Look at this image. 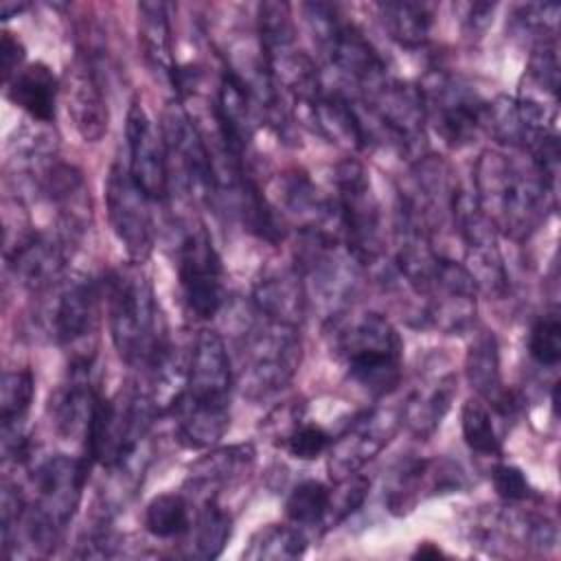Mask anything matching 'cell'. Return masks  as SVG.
Segmentation results:
<instances>
[{
    "label": "cell",
    "instance_id": "1",
    "mask_svg": "<svg viewBox=\"0 0 561 561\" xmlns=\"http://www.w3.org/2000/svg\"><path fill=\"white\" fill-rule=\"evenodd\" d=\"M103 294L118 357L134 368L151 370L169 353L171 342L149 276L140 263L112 270L103 280Z\"/></svg>",
    "mask_w": 561,
    "mask_h": 561
},
{
    "label": "cell",
    "instance_id": "2",
    "mask_svg": "<svg viewBox=\"0 0 561 561\" xmlns=\"http://www.w3.org/2000/svg\"><path fill=\"white\" fill-rule=\"evenodd\" d=\"M473 197L495 232L526 239L543 219L554 191L528 167L497 151H484L473 169Z\"/></svg>",
    "mask_w": 561,
    "mask_h": 561
},
{
    "label": "cell",
    "instance_id": "3",
    "mask_svg": "<svg viewBox=\"0 0 561 561\" xmlns=\"http://www.w3.org/2000/svg\"><path fill=\"white\" fill-rule=\"evenodd\" d=\"M346 373L370 397H386L401 383L403 340L394 324L375 311L359 316L337 335Z\"/></svg>",
    "mask_w": 561,
    "mask_h": 561
},
{
    "label": "cell",
    "instance_id": "4",
    "mask_svg": "<svg viewBox=\"0 0 561 561\" xmlns=\"http://www.w3.org/2000/svg\"><path fill=\"white\" fill-rule=\"evenodd\" d=\"M302 357L298 327L259 316L245 333L241 348V388L250 399H261L283 390L296 375Z\"/></svg>",
    "mask_w": 561,
    "mask_h": 561
},
{
    "label": "cell",
    "instance_id": "5",
    "mask_svg": "<svg viewBox=\"0 0 561 561\" xmlns=\"http://www.w3.org/2000/svg\"><path fill=\"white\" fill-rule=\"evenodd\" d=\"M313 39L344 77L355 81L364 92L386 81V61L368 42V37L340 11L324 2L302 4Z\"/></svg>",
    "mask_w": 561,
    "mask_h": 561
},
{
    "label": "cell",
    "instance_id": "6",
    "mask_svg": "<svg viewBox=\"0 0 561 561\" xmlns=\"http://www.w3.org/2000/svg\"><path fill=\"white\" fill-rule=\"evenodd\" d=\"M335 208L346 250L359 265L375 263L383 254L381 213L364 164L346 158L335 167Z\"/></svg>",
    "mask_w": 561,
    "mask_h": 561
},
{
    "label": "cell",
    "instance_id": "7",
    "mask_svg": "<svg viewBox=\"0 0 561 561\" xmlns=\"http://www.w3.org/2000/svg\"><path fill=\"white\" fill-rule=\"evenodd\" d=\"M419 90L425 105V121L445 145L454 149L465 147L480 129H484L486 101L454 75L434 70L425 77Z\"/></svg>",
    "mask_w": 561,
    "mask_h": 561
},
{
    "label": "cell",
    "instance_id": "8",
    "mask_svg": "<svg viewBox=\"0 0 561 561\" xmlns=\"http://www.w3.org/2000/svg\"><path fill=\"white\" fill-rule=\"evenodd\" d=\"M178 280L195 318L210 320L219 313L226 300L224 265L204 224L191 228L178 245Z\"/></svg>",
    "mask_w": 561,
    "mask_h": 561
},
{
    "label": "cell",
    "instance_id": "9",
    "mask_svg": "<svg viewBox=\"0 0 561 561\" xmlns=\"http://www.w3.org/2000/svg\"><path fill=\"white\" fill-rule=\"evenodd\" d=\"M151 199L131 180L127 164L114 162L105 180V208L116 239L123 243L131 263H142L156 241Z\"/></svg>",
    "mask_w": 561,
    "mask_h": 561
},
{
    "label": "cell",
    "instance_id": "10",
    "mask_svg": "<svg viewBox=\"0 0 561 561\" xmlns=\"http://www.w3.org/2000/svg\"><path fill=\"white\" fill-rule=\"evenodd\" d=\"M232 362L224 337L213 329H202L188 351L186 386L178 405L230 410Z\"/></svg>",
    "mask_w": 561,
    "mask_h": 561
},
{
    "label": "cell",
    "instance_id": "11",
    "mask_svg": "<svg viewBox=\"0 0 561 561\" xmlns=\"http://www.w3.org/2000/svg\"><path fill=\"white\" fill-rule=\"evenodd\" d=\"M103 285L90 278L72 280L61 289L53 309V337L70 353V359L94 362L99 302Z\"/></svg>",
    "mask_w": 561,
    "mask_h": 561
},
{
    "label": "cell",
    "instance_id": "12",
    "mask_svg": "<svg viewBox=\"0 0 561 561\" xmlns=\"http://www.w3.org/2000/svg\"><path fill=\"white\" fill-rule=\"evenodd\" d=\"M127 171L138 188L151 199L162 202L169 195V151L162 127L156 129L138 99L131 101L125 123Z\"/></svg>",
    "mask_w": 561,
    "mask_h": 561
},
{
    "label": "cell",
    "instance_id": "13",
    "mask_svg": "<svg viewBox=\"0 0 561 561\" xmlns=\"http://www.w3.org/2000/svg\"><path fill=\"white\" fill-rule=\"evenodd\" d=\"M401 416L390 412L368 410L351 421V425L333 438L329 447V473L337 482L357 473L366 462H370L397 434Z\"/></svg>",
    "mask_w": 561,
    "mask_h": 561
},
{
    "label": "cell",
    "instance_id": "14",
    "mask_svg": "<svg viewBox=\"0 0 561 561\" xmlns=\"http://www.w3.org/2000/svg\"><path fill=\"white\" fill-rule=\"evenodd\" d=\"M162 136L167 151L175 156L191 191L210 199L215 195L213 153L202 129L178 101L164 110Z\"/></svg>",
    "mask_w": 561,
    "mask_h": 561
},
{
    "label": "cell",
    "instance_id": "15",
    "mask_svg": "<svg viewBox=\"0 0 561 561\" xmlns=\"http://www.w3.org/2000/svg\"><path fill=\"white\" fill-rule=\"evenodd\" d=\"M64 81L66 107L75 131L83 142H99L107 134L110 112L92 55L79 50Z\"/></svg>",
    "mask_w": 561,
    "mask_h": 561
},
{
    "label": "cell",
    "instance_id": "16",
    "mask_svg": "<svg viewBox=\"0 0 561 561\" xmlns=\"http://www.w3.org/2000/svg\"><path fill=\"white\" fill-rule=\"evenodd\" d=\"M7 265L15 274L18 283L33 291L50 289L66 270L68 239L24 230L13 243H7Z\"/></svg>",
    "mask_w": 561,
    "mask_h": 561
},
{
    "label": "cell",
    "instance_id": "17",
    "mask_svg": "<svg viewBox=\"0 0 561 561\" xmlns=\"http://www.w3.org/2000/svg\"><path fill=\"white\" fill-rule=\"evenodd\" d=\"M366 101L386 134L405 151H412L423 142L427 121L419 85L386 79L366 92Z\"/></svg>",
    "mask_w": 561,
    "mask_h": 561
},
{
    "label": "cell",
    "instance_id": "18",
    "mask_svg": "<svg viewBox=\"0 0 561 561\" xmlns=\"http://www.w3.org/2000/svg\"><path fill=\"white\" fill-rule=\"evenodd\" d=\"M467 486V476L458 462L447 458H421L405 462L392 478L386 504L390 513L405 515L425 495L454 493Z\"/></svg>",
    "mask_w": 561,
    "mask_h": 561
},
{
    "label": "cell",
    "instance_id": "19",
    "mask_svg": "<svg viewBox=\"0 0 561 561\" xmlns=\"http://www.w3.org/2000/svg\"><path fill=\"white\" fill-rule=\"evenodd\" d=\"M99 392L92 386V362L70 359L66 381L53 399V421L66 440L85 443Z\"/></svg>",
    "mask_w": 561,
    "mask_h": 561
},
{
    "label": "cell",
    "instance_id": "20",
    "mask_svg": "<svg viewBox=\"0 0 561 561\" xmlns=\"http://www.w3.org/2000/svg\"><path fill=\"white\" fill-rule=\"evenodd\" d=\"M465 375L476 394L491 403L502 416H511L519 408V399L511 388H504L500 375V346L493 331H480L473 335L467 357Z\"/></svg>",
    "mask_w": 561,
    "mask_h": 561
},
{
    "label": "cell",
    "instance_id": "21",
    "mask_svg": "<svg viewBox=\"0 0 561 561\" xmlns=\"http://www.w3.org/2000/svg\"><path fill=\"white\" fill-rule=\"evenodd\" d=\"M252 302L256 316L298 327L307 307V289L298 267L280 265L267 270L254 283Z\"/></svg>",
    "mask_w": 561,
    "mask_h": 561
},
{
    "label": "cell",
    "instance_id": "22",
    "mask_svg": "<svg viewBox=\"0 0 561 561\" xmlns=\"http://www.w3.org/2000/svg\"><path fill=\"white\" fill-rule=\"evenodd\" d=\"M458 379L454 373L445 370L434 377H427L423 383H419L403 410H401V423L421 440H427L445 419V414L451 408L454 394H456Z\"/></svg>",
    "mask_w": 561,
    "mask_h": 561
},
{
    "label": "cell",
    "instance_id": "23",
    "mask_svg": "<svg viewBox=\"0 0 561 561\" xmlns=\"http://www.w3.org/2000/svg\"><path fill=\"white\" fill-rule=\"evenodd\" d=\"M4 94L15 107L26 112L33 121H39V123L55 121L59 81L44 61H33L22 66L4 83Z\"/></svg>",
    "mask_w": 561,
    "mask_h": 561
},
{
    "label": "cell",
    "instance_id": "24",
    "mask_svg": "<svg viewBox=\"0 0 561 561\" xmlns=\"http://www.w3.org/2000/svg\"><path fill=\"white\" fill-rule=\"evenodd\" d=\"M309 112L316 129L329 142H335L337 147H344L348 151H362L366 147V127L344 94L322 90L309 103Z\"/></svg>",
    "mask_w": 561,
    "mask_h": 561
},
{
    "label": "cell",
    "instance_id": "25",
    "mask_svg": "<svg viewBox=\"0 0 561 561\" xmlns=\"http://www.w3.org/2000/svg\"><path fill=\"white\" fill-rule=\"evenodd\" d=\"M138 44L147 66L158 72L164 81L175 85L178 66L173 57L171 22L164 2H140L138 4Z\"/></svg>",
    "mask_w": 561,
    "mask_h": 561
},
{
    "label": "cell",
    "instance_id": "26",
    "mask_svg": "<svg viewBox=\"0 0 561 561\" xmlns=\"http://www.w3.org/2000/svg\"><path fill=\"white\" fill-rule=\"evenodd\" d=\"M254 462V447L250 443L228 445L202 456L188 473V484L193 489L219 486L241 473H245Z\"/></svg>",
    "mask_w": 561,
    "mask_h": 561
},
{
    "label": "cell",
    "instance_id": "27",
    "mask_svg": "<svg viewBox=\"0 0 561 561\" xmlns=\"http://www.w3.org/2000/svg\"><path fill=\"white\" fill-rule=\"evenodd\" d=\"M191 543L188 552L195 559H217L232 533V517L230 513L219 506L217 497L210 495L204 500L202 508L197 511L195 522L191 524Z\"/></svg>",
    "mask_w": 561,
    "mask_h": 561
},
{
    "label": "cell",
    "instance_id": "28",
    "mask_svg": "<svg viewBox=\"0 0 561 561\" xmlns=\"http://www.w3.org/2000/svg\"><path fill=\"white\" fill-rule=\"evenodd\" d=\"M383 26L388 35L405 46V48H419L427 42L434 11L425 2H383L379 4Z\"/></svg>",
    "mask_w": 561,
    "mask_h": 561
},
{
    "label": "cell",
    "instance_id": "29",
    "mask_svg": "<svg viewBox=\"0 0 561 561\" xmlns=\"http://www.w3.org/2000/svg\"><path fill=\"white\" fill-rule=\"evenodd\" d=\"M307 535L294 524L261 526L248 541L243 559L250 561H291L305 554Z\"/></svg>",
    "mask_w": 561,
    "mask_h": 561
},
{
    "label": "cell",
    "instance_id": "30",
    "mask_svg": "<svg viewBox=\"0 0 561 561\" xmlns=\"http://www.w3.org/2000/svg\"><path fill=\"white\" fill-rule=\"evenodd\" d=\"M145 530L158 539H178L191 530V506L182 493H160L149 500L142 515Z\"/></svg>",
    "mask_w": 561,
    "mask_h": 561
},
{
    "label": "cell",
    "instance_id": "31",
    "mask_svg": "<svg viewBox=\"0 0 561 561\" xmlns=\"http://www.w3.org/2000/svg\"><path fill=\"white\" fill-rule=\"evenodd\" d=\"M331 489L320 480H302L291 489L285 502V517L298 528H316L324 524L329 513Z\"/></svg>",
    "mask_w": 561,
    "mask_h": 561
},
{
    "label": "cell",
    "instance_id": "32",
    "mask_svg": "<svg viewBox=\"0 0 561 561\" xmlns=\"http://www.w3.org/2000/svg\"><path fill=\"white\" fill-rule=\"evenodd\" d=\"M460 427H462V438L467 447L480 456H500L502 454V443L493 425L491 410L480 397H471L462 403L460 410Z\"/></svg>",
    "mask_w": 561,
    "mask_h": 561
},
{
    "label": "cell",
    "instance_id": "33",
    "mask_svg": "<svg viewBox=\"0 0 561 561\" xmlns=\"http://www.w3.org/2000/svg\"><path fill=\"white\" fill-rule=\"evenodd\" d=\"M35 397V377L31 368L7 370L0 386V425L24 427L26 412Z\"/></svg>",
    "mask_w": 561,
    "mask_h": 561
},
{
    "label": "cell",
    "instance_id": "34",
    "mask_svg": "<svg viewBox=\"0 0 561 561\" xmlns=\"http://www.w3.org/2000/svg\"><path fill=\"white\" fill-rule=\"evenodd\" d=\"M528 355L543 368H554L561 359V320L552 309L535 320L528 335Z\"/></svg>",
    "mask_w": 561,
    "mask_h": 561
},
{
    "label": "cell",
    "instance_id": "35",
    "mask_svg": "<svg viewBox=\"0 0 561 561\" xmlns=\"http://www.w3.org/2000/svg\"><path fill=\"white\" fill-rule=\"evenodd\" d=\"M370 489V480L362 473H353L348 478H342L335 482V489H331V502L329 513L324 517L322 528H335L340 522H344L348 515H353L366 500Z\"/></svg>",
    "mask_w": 561,
    "mask_h": 561
},
{
    "label": "cell",
    "instance_id": "36",
    "mask_svg": "<svg viewBox=\"0 0 561 561\" xmlns=\"http://www.w3.org/2000/svg\"><path fill=\"white\" fill-rule=\"evenodd\" d=\"M333 436L316 423H305L302 419L278 440L294 458L298 460H316L329 451Z\"/></svg>",
    "mask_w": 561,
    "mask_h": 561
},
{
    "label": "cell",
    "instance_id": "37",
    "mask_svg": "<svg viewBox=\"0 0 561 561\" xmlns=\"http://www.w3.org/2000/svg\"><path fill=\"white\" fill-rule=\"evenodd\" d=\"M528 79L543 90V94L557 99L559 92V53L557 37L535 42L528 59Z\"/></svg>",
    "mask_w": 561,
    "mask_h": 561
},
{
    "label": "cell",
    "instance_id": "38",
    "mask_svg": "<svg viewBox=\"0 0 561 561\" xmlns=\"http://www.w3.org/2000/svg\"><path fill=\"white\" fill-rule=\"evenodd\" d=\"M491 482L495 493L504 500V502H528L533 500L537 493L530 486L526 473L508 462H497L491 469Z\"/></svg>",
    "mask_w": 561,
    "mask_h": 561
},
{
    "label": "cell",
    "instance_id": "39",
    "mask_svg": "<svg viewBox=\"0 0 561 561\" xmlns=\"http://www.w3.org/2000/svg\"><path fill=\"white\" fill-rule=\"evenodd\" d=\"M24 57H26L24 44L11 31H2V35H0V72H2V83H7L22 68Z\"/></svg>",
    "mask_w": 561,
    "mask_h": 561
},
{
    "label": "cell",
    "instance_id": "40",
    "mask_svg": "<svg viewBox=\"0 0 561 561\" xmlns=\"http://www.w3.org/2000/svg\"><path fill=\"white\" fill-rule=\"evenodd\" d=\"M440 554H443V550H440L436 543H432V541H423V543H419V546H416V550H414V554H412V557L427 559V557H440Z\"/></svg>",
    "mask_w": 561,
    "mask_h": 561
}]
</instances>
